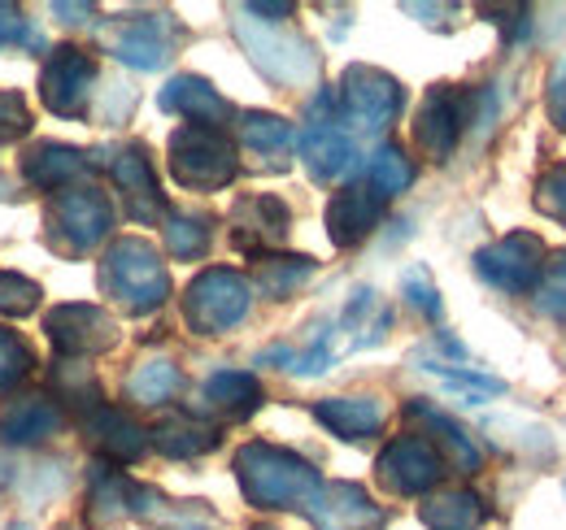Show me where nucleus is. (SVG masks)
I'll use <instances>...</instances> for the list:
<instances>
[{"instance_id": "1", "label": "nucleus", "mask_w": 566, "mask_h": 530, "mask_svg": "<svg viewBox=\"0 0 566 530\" xmlns=\"http://www.w3.org/2000/svg\"><path fill=\"white\" fill-rule=\"evenodd\" d=\"M235 478L258 509H310L323 487L314 465L275 444H244L235 453Z\"/></svg>"}, {"instance_id": "2", "label": "nucleus", "mask_w": 566, "mask_h": 530, "mask_svg": "<svg viewBox=\"0 0 566 530\" xmlns=\"http://www.w3.org/2000/svg\"><path fill=\"white\" fill-rule=\"evenodd\" d=\"M101 292L127 314H153L170 296V274L148 240H118L101 262Z\"/></svg>"}, {"instance_id": "3", "label": "nucleus", "mask_w": 566, "mask_h": 530, "mask_svg": "<svg viewBox=\"0 0 566 530\" xmlns=\"http://www.w3.org/2000/svg\"><path fill=\"white\" fill-rule=\"evenodd\" d=\"M336 109L354 139H375L401 114V83L375 66H349L336 92Z\"/></svg>"}, {"instance_id": "4", "label": "nucleus", "mask_w": 566, "mask_h": 530, "mask_svg": "<svg viewBox=\"0 0 566 530\" xmlns=\"http://www.w3.org/2000/svg\"><path fill=\"white\" fill-rule=\"evenodd\" d=\"M109 231H114V204L105 192L74 183L49 200V240L57 253L66 257L92 253Z\"/></svg>"}, {"instance_id": "5", "label": "nucleus", "mask_w": 566, "mask_h": 530, "mask_svg": "<svg viewBox=\"0 0 566 530\" xmlns=\"http://www.w3.org/2000/svg\"><path fill=\"white\" fill-rule=\"evenodd\" d=\"M235 144L213 127H179L170 135V174L192 192H218L235 179Z\"/></svg>"}, {"instance_id": "6", "label": "nucleus", "mask_w": 566, "mask_h": 530, "mask_svg": "<svg viewBox=\"0 0 566 530\" xmlns=\"http://www.w3.org/2000/svg\"><path fill=\"white\" fill-rule=\"evenodd\" d=\"M249 278L235 269H206L201 278H192L188 296H184V318L197 335H222L231 331L244 314H249Z\"/></svg>"}, {"instance_id": "7", "label": "nucleus", "mask_w": 566, "mask_h": 530, "mask_svg": "<svg viewBox=\"0 0 566 530\" xmlns=\"http://www.w3.org/2000/svg\"><path fill=\"white\" fill-rule=\"evenodd\" d=\"M545 265H549V248L532 231H514V235L489 244L484 253H475V274L484 283L501 287V292H532V287H541Z\"/></svg>"}, {"instance_id": "8", "label": "nucleus", "mask_w": 566, "mask_h": 530, "mask_svg": "<svg viewBox=\"0 0 566 530\" xmlns=\"http://www.w3.org/2000/svg\"><path fill=\"white\" fill-rule=\"evenodd\" d=\"M301 157H305V166H310V174L318 183H332L345 170H354V135L345 131V123H340L336 96H318L314 100V118L301 131Z\"/></svg>"}, {"instance_id": "9", "label": "nucleus", "mask_w": 566, "mask_h": 530, "mask_svg": "<svg viewBox=\"0 0 566 530\" xmlns=\"http://www.w3.org/2000/svg\"><path fill=\"white\" fill-rule=\"evenodd\" d=\"M379 483L392 496H423L440 483L444 474V457L427 435H401L379 453Z\"/></svg>"}, {"instance_id": "10", "label": "nucleus", "mask_w": 566, "mask_h": 530, "mask_svg": "<svg viewBox=\"0 0 566 530\" xmlns=\"http://www.w3.org/2000/svg\"><path fill=\"white\" fill-rule=\"evenodd\" d=\"M105 49L136 70L166 66L170 44H175V22L166 13H136V18H118L109 26H101Z\"/></svg>"}, {"instance_id": "11", "label": "nucleus", "mask_w": 566, "mask_h": 530, "mask_svg": "<svg viewBox=\"0 0 566 530\" xmlns=\"http://www.w3.org/2000/svg\"><path fill=\"white\" fill-rule=\"evenodd\" d=\"M92 92H96V62H92L83 49H74V44L53 49L49 66L40 74V96H44V105H49L57 118H78V114L87 109Z\"/></svg>"}, {"instance_id": "12", "label": "nucleus", "mask_w": 566, "mask_h": 530, "mask_svg": "<svg viewBox=\"0 0 566 530\" xmlns=\"http://www.w3.org/2000/svg\"><path fill=\"white\" fill-rule=\"evenodd\" d=\"M235 35L244 40L253 66L262 74H271L275 83H305L314 78V49L287 31H271V26H253V22H235Z\"/></svg>"}, {"instance_id": "13", "label": "nucleus", "mask_w": 566, "mask_h": 530, "mask_svg": "<svg viewBox=\"0 0 566 530\" xmlns=\"http://www.w3.org/2000/svg\"><path fill=\"white\" fill-rule=\"evenodd\" d=\"M44 327L62 357H96L118 343V322L101 305H57Z\"/></svg>"}, {"instance_id": "14", "label": "nucleus", "mask_w": 566, "mask_h": 530, "mask_svg": "<svg viewBox=\"0 0 566 530\" xmlns=\"http://www.w3.org/2000/svg\"><path fill=\"white\" fill-rule=\"evenodd\" d=\"M318 530H379L384 509L357 483H323L314 505L305 509Z\"/></svg>"}, {"instance_id": "15", "label": "nucleus", "mask_w": 566, "mask_h": 530, "mask_svg": "<svg viewBox=\"0 0 566 530\" xmlns=\"http://www.w3.org/2000/svg\"><path fill=\"white\" fill-rule=\"evenodd\" d=\"M287 226H292V213L280 197H249L231 213V240L253 257H266V248H280L287 240Z\"/></svg>"}, {"instance_id": "16", "label": "nucleus", "mask_w": 566, "mask_h": 530, "mask_svg": "<svg viewBox=\"0 0 566 530\" xmlns=\"http://www.w3.org/2000/svg\"><path fill=\"white\" fill-rule=\"evenodd\" d=\"M467 109H462V92L458 87H431L415 123V144L423 148L431 161H444L462 135Z\"/></svg>"}, {"instance_id": "17", "label": "nucleus", "mask_w": 566, "mask_h": 530, "mask_svg": "<svg viewBox=\"0 0 566 530\" xmlns=\"http://www.w3.org/2000/svg\"><path fill=\"white\" fill-rule=\"evenodd\" d=\"M157 100H161L166 114L188 118V127H213V131H222V123L231 118V105L222 100V92L213 87L210 78H201V74H179V78H170Z\"/></svg>"}, {"instance_id": "18", "label": "nucleus", "mask_w": 566, "mask_h": 530, "mask_svg": "<svg viewBox=\"0 0 566 530\" xmlns=\"http://www.w3.org/2000/svg\"><path fill=\"white\" fill-rule=\"evenodd\" d=\"M109 174L114 183L123 188L127 209L136 222H157L166 218V200L157 192V174H153V161L144 157V148H123L114 161H109Z\"/></svg>"}, {"instance_id": "19", "label": "nucleus", "mask_w": 566, "mask_h": 530, "mask_svg": "<svg viewBox=\"0 0 566 530\" xmlns=\"http://www.w3.org/2000/svg\"><path fill=\"white\" fill-rule=\"evenodd\" d=\"M379 213H384V200L375 197L370 188H345L336 192L332 204H327V235L340 244V248H354L361 244L375 226H379Z\"/></svg>"}, {"instance_id": "20", "label": "nucleus", "mask_w": 566, "mask_h": 530, "mask_svg": "<svg viewBox=\"0 0 566 530\" xmlns=\"http://www.w3.org/2000/svg\"><path fill=\"white\" fill-rule=\"evenodd\" d=\"M87 435H92V444H96V453H101L105 462H118V465L140 462L144 448H148V431L136 426L127 413L109 409V404H96V409H92Z\"/></svg>"}, {"instance_id": "21", "label": "nucleus", "mask_w": 566, "mask_h": 530, "mask_svg": "<svg viewBox=\"0 0 566 530\" xmlns=\"http://www.w3.org/2000/svg\"><path fill=\"white\" fill-rule=\"evenodd\" d=\"M57 426H62V404L49 396V392L22 396L0 409V435H4L9 444H40V439H49Z\"/></svg>"}, {"instance_id": "22", "label": "nucleus", "mask_w": 566, "mask_h": 530, "mask_svg": "<svg viewBox=\"0 0 566 530\" xmlns=\"http://www.w3.org/2000/svg\"><path fill=\"white\" fill-rule=\"evenodd\" d=\"M314 417L336 431L340 439H366L384 426V400L379 396H336L314 404Z\"/></svg>"}, {"instance_id": "23", "label": "nucleus", "mask_w": 566, "mask_h": 530, "mask_svg": "<svg viewBox=\"0 0 566 530\" xmlns=\"http://www.w3.org/2000/svg\"><path fill=\"white\" fill-rule=\"evenodd\" d=\"M22 174L31 188H44V192H66L74 188V179L83 174V152L66 148V144H40L22 157Z\"/></svg>"}, {"instance_id": "24", "label": "nucleus", "mask_w": 566, "mask_h": 530, "mask_svg": "<svg viewBox=\"0 0 566 530\" xmlns=\"http://www.w3.org/2000/svg\"><path fill=\"white\" fill-rule=\"evenodd\" d=\"M148 439L157 444V453L184 462V457H201V453L218 448V426L192 417V413H170V417H161V422L153 426Z\"/></svg>"}, {"instance_id": "25", "label": "nucleus", "mask_w": 566, "mask_h": 530, "mask_svg": "<svg viewBox=\"0 0 566 530\" xmlns=\"http://www.w3.org/2000/svg\"><path fill=\"white\" fill-rule=\"evenodd\" d=\"M410 417L415 422H423L427 431H436V448H440V457L449 465H458L462 474H475L480 469V444L453 422V417H444L440 409H431V404H410Z\"/></svg>"}, {"instance_id": "26", "label": "nucleus", "mask_w": 566, "mask_h": 530, "mask_svg": "<svg viewBox=\"0 0 566 530\" xmlns=\"http://www.w3.org/2000/svg\"><path fill=\"white\" fill-rule=\"evenodd\" d=\"M489 522V509L475 491L467 487H453V491H440L423 505V527L427 530H484Z\"/></svg>"}, {"instance_id": "27", "label": "nucleus", "mask_w": 566, "mask_h": 530, "mask_svg": "<svg viewBox=\"0 0 566 530\" xmlns=\"http://www.w3.org/2000/svg\"><path fill=\"white\" fill-rule=\"evenodd\" d=\"M140 491L123 478V474H114V469H105V474H96L92 478V527L96 530H114L118 522H127L140 505Z\"/></svg>"}, {"instance_id": "28", "label": "nucleus", "mask_w": 566, "mask_h": 530, "mask_svg": "<svg viewBox=\"0 0 566 530\" xmlns=\"http://www.w3.org/2000/svg\"><path fill=\"white\" fill-rule=\"evenodd\" d=\"M206 404H210L213 413H222V417H249L258 404H262V388H258V379L253 374H244V370H218L210 383H206Z\"/></svg>"}, {"instance_id": "29", "label": "nucleus", "mask_w": 566, "mask_h": 530, "mask_svg": "<svg viewBox=\"0 0 566 530\" xmlns=\"http://www.w3.org/2000/svg\"><path fill=\"white\" fill-rule=\"evenodd\" d=\"M240 144L253 152V157H275V166H283L287 148H292V127L275 118V114H244L240 118Z\"/></svg>"}, {"instance_id": "30", "label": "nucleus", "mask_w": 566, "mask_h": 530, "mask_svg": "<svg viewBox=\"0 0 566 530\" xmlns=\"http://www.w3.org/2000/svg\"><path fill=\"white\" fill-rule=\"evenodd\" d=\"M175 392H179V370L166 357H148V361L136 365V374L127 379V396L140 400V404H161Z\"/></svg>"}, {"instance_id": "31", "label": "nucleus", "mask_w": 566, "mask_h": 530, "mask_svg": "<svg viewBox=\"0 0 566 530\" xmlns=\"http://www.w3.org/2000/svg\"><path fill=\"white\" fill-rule=\"evenodd\" d=\"M310 274H314V262H310V257H275V253L258 257V287H262L266 296H275V300H287Z\"/></svg>"}, {"instance_id": "32", "label": "nucleus", "mask_w": 566, "mask_h": 530, "mask_svg": "<svg viewBox=\"0 0 566 530\" xmlns=\"http://www.w3.org/2000/svg\"><path fill=\"white\" fill-rule=\"evenodd\" d=\"M415 183V166H410V157L401 152V148H379L375 157H370V192L384 200V197H401L406 188Z\"/></svg>"}, {"instance_id": "33", "label": "nucleus", "mask_w": 566, "mask_h": 530, "mask_svg": "<svg viewBox=\"0 0 566 530\" xmlns=\"http://www.w3.org/2000/svg\"><path fill=\"white\" fill-rule=\"evenodd\" d=\"M166 248L179 262H192L210 248V222L201 213H170L166 218Z\"/></svg>"}, {"instance_id": "34", "label": "nucleus", "mask_w": 566, "mask_h": 530, "mask_svg": "<svg viewBox=\"0 0 566 530\" xmlns=\"http://www.w3.org/2000/svg\"><path fill=\"white\" fill-rule=\"evenodd\" d=\"M31 365H35L31 348H27L13 331L0 327V392H13V388L31 374Z\"/></svg>"}, {"instance_id": "35", "label": "nucleus", "mask_w": 566, "mask_h": 530, "mask_svg": "<svg viewBox=\"0 0 566 530\" xmlns=\"http://www.w3.org/2000/svg\"><path fill=\"white\" fill-rule=\"evenodd\" d=\"M40 305V283L22 278V274H0V314L27 318Z\"/></svg>"}, {"instance_id": "36", "label": "nucleus", "mask_w": 566, "mask_h": 530, "mask_svg": "<svg viewBox=\"0 0 566 530\" xmlns=\"http://www.w3.org/2000/svg\"><path fill=\"white\" fill-rule=\"evenodd\" d=\"M541 309L549 318H566V248L558 257H549L545 278H541Z\"/></svg>"}, {"instance_id": "37", "label": "nucleus", "mask_w": 566, "mask_h": 530, "mask_svg": "<svg viewBox=\"0 0 566 530\" xmlns=\"http://www.w3.org/2000/svg\"><path fill=\"white\" fill-rule=\"evenodd\" d=\"M536 209L566 226V166H554V170L541 179V188H536Z\"/></svg>"}, {"instance_id": "38", "label": "nucleus", "mask_w": 566, "mask_h": 530, "mask_svg": "<svg viewBox=\"0 0 566 530\" xmlns=\"http://www.w3.org/2000/svg\"><path fill=\"white\" fill-rule=\"evenodd\" d=\"M27 131H31V109H27V100H22L18 92H0V144L22 139Z\"/></svg>"}, {"instance_id": "39", "label": "nucleus", "mask_w": 566, "mask_h": 530, "mask_svg": "<svg viewBox=\"0 0 566 530\" xmlns=\"http://www.w3.org/2000/svg\"><path fill=\"white\" fill-rule=\"evenodd\" d=\"M18 44H35V49H40V35L31 31V22H27L22 9L0 4V53H4V49H18Z\"/></svg>"}, {"instance_id": "40", "label": "nucleus", "mask_w": 566, "mask_h": 530, "mask_svg": "<svg viewBox=\"0 0 566 530\" xmlns=\"http://www.w3.org/2000/svg\"><path fill=\"white\" fill-rule=\"evenodd\" d=\"M423 370L440 374L444 383H453V388H462V392H471V396H496V392H501V379H489V374H471V370H449V365H436V361H427Z\"/></svg>"}, {"instance_id": "41", "label": "nucleus", "mask_w": 566, "mask_h": 530, "mask_svg": "<svg viewBox=\"0 0 566 530\" xmlns=\"http://www.w3.org/2000/svg\"><path fill=\"white\" fill-rule=\"evenodd\" d=\"M406 300L427 314V318H440V300H436V283H431V274H427L423 265H415V269H406Z\"/></svg>"}, {"instance_id": "42", "label": "nucleus", "mask_w": 566, "mask_h": 530, "mask_svg": "<svg viewBox=\"0 0 566 530\" xmlns=\"http://www.w3.org/2000/svg\"><path fill=\"white\" fill-rule=\"evenodd\" d=\"M549 123L558 127V131H566V57L554 66V78H549Z\"/></svg>"}, {"instance_id": "43", "label": "nucleus", "mask_w": 566, "mask_h": 530, "mask_svg": "<svg viewBox=\"0 0 566 530\" xmlns=\"http://www.w3.org/2000/svg\"><path fill=\"white\" fill-rule=\"evenodd\" d=\"M258 530H266V527H258Z\"/></svg>"}, {"instance_id": "44", "label": "nucleus", "mask_w": 566, "mask_h": 530, "mask_svg": "<svg viewBox=\"0 0 566 530\" xmlns=\"http://www.w3.org/2000/svg\"><path fill=\"white\" fill-rule=\"evenodd\" d=\"M18 530H22V527H18Z\"/></svg>"}]
</instances>
